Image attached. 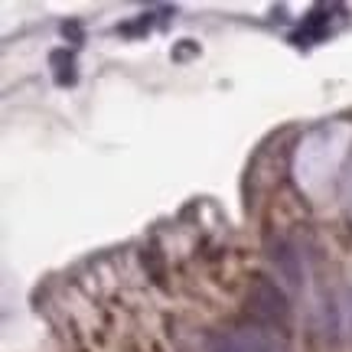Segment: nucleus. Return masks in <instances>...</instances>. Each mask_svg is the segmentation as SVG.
<instances>
[{"label": "nucleus", "instance_id": "obj_1", "mask_svg": "<svg viewBox=\"0 0 352 352\" xmlns=\"http://www.w3.org/2000/svg\"><path fill=\"white\" fill-rule=\"evenodd\" d=\"M209 352H287V346L267 329L245 327L235 333H212Z\"/></svg>", "mask_w": 352, "mask_h": 352}, {"label": "nucleus", "instance_id": "obj_4", "mask_svg": "<svg viewBox=\"0 0 352 352\" xmlns=\"http://www.w3.org/2000/svg\"><path fill=\"white\" fill-rule=\"evenodd\" d=\"M52 65H59V72H56L59 85H72L76 82V63H72L69 52H52Z\"/></svg>", "mask_w": 352, "mask_h": 352}, {"label": "nucleus", "instance_id": "obj_2", "mask_svg": "<svg viewBox=\"0 0 352 352\" xmlns=\"http://www.w3.org/2000/svg\"><path fill=\"white\" fill-rule=\"evenodd\" d=\"M248 307L264 323H287V316H290L287 294L277 287L271 277H261V274L254 277L252 287H248Z\"/></svg>", "mask_w": 352, "mask_h": 352}, {"label": "nucleus", "instance_id": "obj_3", "mask_svg": "<svg viewBox=\"0 0 352 352\" xmlns=\"http://www.w3.org/2000/svg\"><path fill=\"white\" fill-rule=\"evenodd\" d=\"M271 261H274L277 274L284 277L287 284H300V277H303L300 258H297V252L290 248L287 241H274V245H271Z\"/></svg>", "mask_w": 352, "mask_h": 352}]
</instances>
